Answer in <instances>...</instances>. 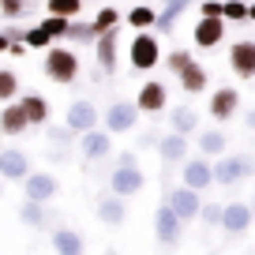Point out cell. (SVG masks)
Here are the masks:
<instances>
[{
  "label": "cell",
  "instance_id": "cell-1",
  "mask_svg": "<svg viewBox=\"0 0 255 255\" xmlns=\"http://www.w3.org/2000/svg\"><path fill=\"white\" fill-rule=\"evenodd\" d=\"M41 72H45V79L56 83V87H72V83L79 79V72H83L79 53H75L72 45H49L45 60H41Z\"/></svg>",
  "mask_w": 255,
  "mask_h": 255
},
{
  "label": "cell",
  "instance_id": "cell-2",
  "mask_svg": "<svg viewBox=\"0 0 255 255\" xmlns=\"http://www.w3.org/2000/svg\"><path fill=\"white\" fill-rule=\"evenodd\" d=\"M128 64L135 72H150L161 64V45H158V34L150 30H135L131 41H128Z\"/></svg>",
  "mask_w": 255,
  "mask_h": 255
},
{
  "label": "cell",
  "instance_id": "cell-3",
  "mask_svg": "<svg viewBox=\"0 0 255 255\" xmlns=\"http://www.w3.org/2000/svg\"><path fill=\"white\" fill-rule=\"evenodd\" d=\"M252 173H255V161L244 154H222L214 161V184H222V188H233V184L248 180Z\"/></svg>",
  "mask_w": 255,
  "mask_h": 255
},
{
  "label": "cell",
  "instance_id": "cell-4",
  "mask_svg": "<svg viewBox=\"0 0 255 255\" xmlns=\"http://www.w3.org/2000/svg\"><path fill=\"white\" fill-rule=\"evenodd\" d=\"M135 124H139V105H135V102H128V98H117V102H109V109H105V120H102V128L109 131V135H128Z\"/></svg>",
  "mask_w": 255,
  "mask_h": 255
},
{
  "label": "cell",
  "instance_id": "cell-5",
  "mask_svg": "<svg viewBox=\"0 0 255 255\" xmlns=\"http://www.w3.org/2000/svg\"><path fill=\"white\" fill-rule=\"evenodd\" d=\"M154 237H158V244L165 248V252H173V248L180 244V237H184V222L173 214L169 203H161V207L154 210Z\"/></svg>",
  "mask_w": 255,
  "mask_h": 255
},
{
  "label": "cell",
  "instance_id": "cell-6",
  "mask_svg": "<svg viewBox=\"0 0 255 255\" xmlns=\"http://www.w3.org/2000/svg\"><path fill=\"white\" fill-rule=\"evenodd\" d=\"M64 124L72 128L75 135H83V131H94V128H102V113H98L94 102H87V98H75V102L68 105V113H64Z\"/></svg>",
  "mask_w": 255,
  "mask_h": 255
},
{
  "label": "cell",
  "instance_id": "cell-7",
  "mask_svg": "<svg viewBox=\"0 0 255 255\" xmlns=\"http://www.w3.org/2000/svg\"><path fill=\"white\" fill-rule=\"evenodd\" d=\"M131 102L139 105V113H146V117H158V113H165V105H169V90H165V83L146 79L143 87L135 90V98H131Z\"/></svg>",
  "mask_w": 255,
  "mask_h": 255
},
{
  "label": "cell",
  "instance_id": "cell-8",
  "mask_svg": "<svg viewBox=\"0 0 255 255\" xmlns=\"http://www.w3.org/2000/svg\"><path fill=\"white\" fill-rule=\"evenodd\" d=\"M229 68H233V75L244 79V83L255 79V41L252 38H240V41L229 45Z\"/></svg>",
  "mask_w": 255,
  "mask_h": 255
},
{
  "label": "cell",
  "instance_id": "cell-9",
  "mask_svg": "<svg viewBox=\"0 0 255 255\" xmlns=\"http://www.w3.org/2000/svg\"><path fill=\"white\" fill-rule=\"evenodd\" d=\"M207 113L218 120V124L233 120L240 113V90L237 87H218L214 94H210V102H207Z\"/></svg>",
  "mask_w": 255,
  "mask_h": 255
},
{
  "label": "cell",
  "instance_id": "cell-10",
  "mask_svg": "<svg viewBox=\"0 0 255 255\" xmlns=\"http://www.w3.org/2000/svg\"><path fill=\"white\" fill-rule=\"evenodd\" d=\"M56 191H60V180L53 173H30L23 180V199H30V203H53Z\"/></svg>",
  "mask_w": 255,
  "mask_h": 255
},
{
  "label": "cell",
  "instance_id": "cell-11",
  "mask_svg": "<svg viewBox=\"0 0 255 255\" xmlns=\"http://www.w3.org/2000/svg\"><path fill=\"white\" fill-rule=\"evenodd\" d=\"M184 188H191V191H203V188H214V161L210 158H188L184 161Z\"/></svg>",
  "mask_w": 255,
  "mask_h": 255
},
{
  "label": "cell",
  "instance_id": "cell-12",
  "mask_svg": "<svg viewBox=\"0 0 255 255\" xmlns=\"http://www.w3.org/2000/svg\"><path fill=\"white\" fill-rule=\"evenodd\" d=\"M109 188H113V195H120V199H128V195H139V191L146 188V173L139 165H131V169H113V176H109Z\"/></svg>",
  "mask_w": 255,
  "mask_h": 255
},
{
  "label": "cell",
  "instance_id": "cell-13",
  "mask_svg": "<svg viewBox=\"0 0 255 255\" xmlns=\"http://www.w3.org/2000/svg\"><path fill=\"white\" fill-rule=\"evenodd\" d=\"M165 203L173 207V214L180 218V222H191V218H199V210H203V199H199V191H191V188H173V191H165Z\"/></svg>",
  "mask_w": 255,
  "mask_h": 255
},
{
  "label": "cell",
  "instance_id": "cell-14",
  "mask_svg": "<svg viewBox=\"0 0 255 255\" xmlns=\"http://www.w3.org/2000/svg\"><path fill=\"white\" fill-rule=\"evenodd\" d=\"M94 56H98V68H102L105 75H113V72H117V64H120V34H117V30L98 34Z\"/></svg>",
  "mask_w": 255,
  "mask_h": 255
},
{
  "label": "cell",
  "instance_id": "cell-15",
  "mask_svg": "<svg viewBox=\"0 0 255 255\" xmlns=\"http://www.w3.org/2000/svg\"><path fill=\"white\" fill-rule=\"evenodd\" d=\"M79 154L87 161H102L113 154V135L105 131V128H94V131H83L79 135Z\"/></svg>",
  "mask_w": 255,
  "mask_h": 255
},
{
  "label": "cell",
  "instance_id": "cell-16",
  "mask_svg": "<svg viewBox=\"0 0 255 255\" xmlns=\"http://www.w3.org/2000/svg\"><path fill=\"white\" fill-rule=\"evenodd\" d=\"M26 176H30V158H26L23 150H15V146L0 150V180H19L23 184Z\"/></svg>",
  "mask_w": 255,
  "mask_h": 255
},
{
  "label": "cell",
  "instance_id": "cell-17",
  "mask_svg": "<svg viewBox=\"0 0 255 255\" xmlns=\"http://www.w3.org/2000/svg\"><path fill=\"white\" fill-rule=\"evenodd\" d=\"M225 38V19H199L191 26V41L195 49H218Z\"/></svg>",
  "mask_w": 255,
  "mask_h": 255
},
{
  "label": "cell",
  "instance_id": "cell-18",
  "mask_svg": "<svg viewBox=\"0 0 255 255\" xmlns=\"http://www.w3.org/2000/svg\"><path fill=\"white\" fill-rule=\"evenodd\" d=\"M158 158H161V165H184L188 161V135H176V131L161 135L158 139Z\"/></svg>",
  "mask_w": 255,
  "mask_h": 255
},
{
  "label": "cell",
  "instance_id": "cell-19",
  "mask_svg": "<svg viewBox=\"0 0 255 255\" xmlns=\"http://www.w3.org/2000/svg\"><path fill=\"white\" fill-rule=\"evenodd\" d=\"M222 229L229 233V237L248 233L252 229V207H248V203H229V207L222 210Z\"/></svg>",
  "mask_w": 255,
  "mask_h": 255
},
{
  "label": "cell",
  "instance_id": "cell-20",
  "mask_svg": "<svg viewBox=\"0 0 255 255\" xmlns=\"http://www.w3.org/2000/svg\"><path fill=\"white\" fill-rule=\"evenodd\" d=\"M53 252L56 255H87V240H83L79 229L60 225V229H53Z\"/></svg>",
  "mask_w": 255,
  "mask_h": 255
},
{
  "label": "cell",
  "instance_id": "cell-21",
  "mask_svg": "<svg viewBox=\"0 0 255 255\" xmlns=\"http://www.w3.org/2000/svg\"><path fill=\"white\" fill-rule=\"evenodd\" d=\"M26 128H30V120H26V113H23V105H19V98H15V102H8L4 109H0V131H4L8 139L23 135Z\"/></svg>",
  "mask_w": 255,
  "mask_h": 255
},
{
  "label": "cell",
  "instance_id": "cell-22",
  "mask_svg": "<svg viewBox=\"0 0 255 255\" xmlns=\"http://www.w3.org/2000/svg\"><path fill=\"white\" fill-rule=\"evenodd\" d=\"M176 83H180V90H184V94H203V90L210 87V75H207V68H203L199 60H191L188 68H184V72L176 75Z\"/></svg>",
  "mask_w": 255,
  "mask_h": 255
},
{
  "label": "cell",
  "instance_id": "cell-23",
  "mask_svg": "<svg viewBox=\"0 0 255 255\" xmlns=\"http://www.w3.org/2000/svg\"><path fill=\"white\" fill-rule=\"evenodd\" d=\"M169 131H176V135H195V131H199V113L191 109V105H173V113H169Z\"/></svg>",
  "mask_w": 255,
  "mask_h": 255
},
{
  "label": "cell",
  "instance_id": "cell-24",
  "mask_svg": "<svg viewBox=\"0 0 255 255\" xmlns=\"http://www.w3.org/2000/svg\"><path fill=\"white\" fill-rule=\"evenodd\" d=\"M19 105H23L30 128H34V124H45V120H49V102H45V94H38V90H23V94H19Z\"/></svg>",
  "mask_w": 255,
  "mask_h": 255
},
{
  "label": "cell",
  "instance_id": "cell-25",
  "mask_svg": "<svg viewBox=\"0 0 255 255\" xmlns=\"http://www.w3.org/2000/svg\"><path fill=\"white\" fill-rule=\"evenodd\" d=\"M191 8V0H165V8L158 11V23H154V30L158 34H173V26L180 23V15Z\"/></svg>",
  "mask_w": 255,
  "mask_h": 255
},
{
  "label": "cell",
  "instance_id": "cell-26",
  "mask_svg": "<svg viewBox=\"0 0 255 255\" xmlns=\"http://www.w3.org/2000/svg\"><path fill=\"white\" fill-rule=\"evenodd\" d=\"M124 218H128V207H124L120 195H105L98 203V222L102 225H124Z\"/></svg>",
  "mask_w": 255,
  "mask_h": 255
},
{
  "label": "cell",
  "instance_id": "cell-27",
  "mask_svg": "<svg viewBox=\"0 0 255 255\" xmlns=\"http://www.w3.org/2000/svg\"><path fill=\"white\" fill-rule=\"evenodd\" d=\"M225 146H229V139H225L222 128H207V131H199V154H203V158H222Z\"/></svg>",
  "mask_w": 255,
  "mask_h": 255
},
{
  "label": "cell",
  "instance_id": "cell-28",
  "mask_svg": "<svg viewBox=\"0 0 255 255\" xmlns=\"http://www.w3.org/2000/svg\"><path fill=\"white\" fill-rule=\"evenodd\" d=\"M19 222L30 225V229H45V225H49V210H45V203H30V199H23V207H19Z\"/></svg>",
  "mask_w": 255,
  "mask_h": 255
},
{
  "label": "cell",
  "instance_id": "cell-29",
  "mask_svg": "<svg viewBox=\"0 0 255 255\" xmlns=\"http://www.w3.org/2000/svg\"><path fill=\"white\" fill-rule=\"evenodd\" d=\"M68 41H75V45H94L98 41V30H94V23L90 19H72L68 23Z\"/></svg>",
  "mask_w": 255,
  "mask_h": 255
},
{
  "label": "cell",
  "instance_id": "cell-30",
  "mask_svg": "<svg viewBox=\"0 0 255 255\" xmlns=\"http://www.w3.org/2000/svg\"><path fill=\"white\" fill-rule=\"evenodd\" d=\"M154 23H158V11H154L150 4H135V8L128 11V26H131V30H150Z\"/></svg>",
  "mask_w": 255,
  "mask_h": 255
},
{
  "label": "cell",
  "instance_id": "cell-31",
  "mask_svg": "<svg viewBox=\"0 0 255 255\" xmlns=\"http://www.w3.org/2000/svg\"><path fill=\"white\" fill-rule=\"evenodd\" d=\"M19 94H23V90H19V75H15V68H0V105L15 102Z\"/></svg>",
  "mask_w": 255,
  "mask_h": 255
},
{
  "label": "cell",
  "instance_id": "cell-32",
  "mask_svg": "<svg viewBox=\"0 0 255 255\" xmlns=\"http://www.w3.org/2000/svg\"><path fill=\"white\" fill-rule=\"evenodd\" d=\"M45 11L49 15H60V19H79L83 0H45Z\"/></svg>",
  "mask_w": 255,
  "mask_h": 255
},
{
  "label": "cell",
  "instance_id": "cell-33",
  "mask_svg": "<svg viewBox=\"0 0 255 255\" xmlns=\"http://www.w3.org/2000/svg\"><path fill=\"white\" fill-rule=\"evenodd\" d=\"M90 23H94V30H98V34L117 30V26H120V11L113 8V4H102V8H98V15L90 19Z\"/></svg>",
  "mask_w": 255,
  "mask_h": 255
},
{
  "label": "cell",
  "instance_id": "cell-34",
  "mask_svg": "<svg viewBox=\"0 0 255 255\" xmlns=\"http://www.w3.org/2000/svg\"><path fill=\"white\" fill-rule=\"evenodd\" d=\"M161 60H165V68H169V72H173V75H180L184 68H188V64L195 60V56H191L188 49H169V53L161 56Z\"/></svg>",
  "mask_w": 255,
  "mask_h": 255
},
{
  "label": "cell",
  "instance_id": "cell-35",
  "mask_svg": "<svg viewBox=\"0 0 255 255\" xmlns=\"http://www.w3.org/2000/svg\"><path fill=\"white\" fill-rule=\"evenodd\" d=\"M222 19L225 23H244L248 19V0H222Z\"/></svg>",
  "mask_w": 255,
  "mask_h": 255
},
{
  "label": "cell",
  "instance_id": "cell-36",
  "mask_svg": "<svg viewBox=\"0 0 255 255\" xmlns=\"http://www.w3.org/2000/svg\"><path fill=\"white\" fill-rule=\"evenodd\" d=\"M68 23H72V19H60V15H45V19H41V30H45L49 34V38H53V41H60V38H68Z\"/></svg>",
  "mask_w": 255,
  "mask_h": 255
},
{
  "label": "cell",
  "instance_id": "cell-37",
  "mask_svg": "<svg viewBox=\"0 0 255 255\" xmlns=\"http://www.w3.org/2000/svg\"><path fill=\"white\" fill-rule=\"evenodd\" d=\"M26 11H30V0H0V15L8 19V23H15V19H23Z\"/></svg>",
  "mask_w": 255,
  "mask_h": 255
},
{
  "label": "cell",
  "instance_id": "cell-38",
  "mask_svg": "<svg viewBox=\"0 0 255 255\" xmlns=\"http://www.w3.org/2000/svg\"><path fill=\"white\" fill-rule=\"evenodd\" d=\"M23 45L26 49H49V45H53V38H49L41 26H26V30H23Z\"/></svg>",
  "mask_w": 255,
  "mask_h": 255
},
{
  "label": "cell",
  "instance_id": "cell-39",
  "mask_svg": "<svg viewBox=\"0 0 255 255\" xmlns=\"http://www.w3.org/2000/svg\"><path fill=\"white\" fill-rule=\"evenodd\" d=\"M75 139V131L68 124H56V128H49V143H56V146H68Z\"/></svg>",
  "mask_w": 255,
  "mask_h": 255
},
{
  "label": "cell",
  "instance_id": "cell-40",
  "mask_svg": "<svg viewBox=\"0 0 255 255\" xmlns=\"http://www.w3.org/2000/svg\"><path fill=\"white\" fill-rule=\"evenodd\" d=\"M222 210L225 207H218V203H203V210H199L203 225H222Z\"/></svg>",
  "mask_w": 255,
  "mask_h": 255
},
{
  "label": "cell",
  "instance_id": "cell-41",
  "mask_svg": "<svg viewBox=\"0 0 255 255\" xmlns=\"http://www.w3.org/2000/svg\"><path fill=\"white\" fill-rule=\"evenodd\" d=\"M199 19H222V0H203L199 4Z\"/></svg>",
  "mask_w": 255,
  "mask_h": 255
},
{
  "label": "cell",
  "instance_id": "cell-42",
  "mask_svg": "<svg viewBox=\"0 0 255 255\" xmlns=\"http://www.w3.org/2000/svg\"><path fill=\"white\" fill-rule=\"evenodd\" d=\"M117 165H120V169L139 165V154H135V150H120V154H117Z\"/></svg>",
  "mask_w": 255,
  "mask_h": 255
},
{
  "label": "cell",
  "instance_id": "cell-43",
  "mask_svg": "<svg viewBox=\"0 0 255 255\" xmlns=\"http://www.w3.org/2000/svg\"><path fill=\"white\" fill-rule=\"evenodd\" d=\"M8 53H11V56H26V45H23V41H11Z\"/></svg>",
  "mask_w": 255,
  "mask_h": 255
},
{
  "label": "cell",
  "instance_id": "cell-44",
  "mask_svg": "<svg viewBox=\"0 0 255 255\" xmlns=\"http://www.w3.org/2000/svg\"><path fill=\"white\" fill-rule=\"evenodd\" d=\"M8 45H11V38H8L4 30H0V53H8Z\"/></svg>",
  "mask_w": 255,
  "mask_h": 255
},
{
  "label": "cell",
  "instance_id": "cell-45",
  "mask_svg": "<svg viewBox=\"0 0 255 255\" xmlns=\"http://www.w3.org/2000/svg\"><path fill=\"white\" fill-rule=\"evenodd\" d=\"M244 120H248V131H255V109H248V117H244Z\"/></svg>",
  "mask_w": 255,
  "mask_h": 255
},
{
  "label": "cell",
  "instance_id": "cell-46",
  "mask_svg": "<svg viewBox=\"0 0 255 255\" xmlns=\"http://www.w3.org/2000/svg\"><path fill=\"white\" fill-rule=\"evenodd\" d=\"M248 19H252V23H255V0H252V4H248Z\"/></svg>",
  "mask_w": 255,
  "mask_h": 255
},
{
  "label": "cell",
  "instance_id": "cell-47",
  "mask_svg": "<svg viewBox=\"0 0 255 255\" xmlns=\"http://www.w3.org/2000/svg\"><path fill=\"white\" fill-rule=\"evenodd\" d=\"M252 207H255V195H252Z\"/></svg>",
  "mask_w": 255,
  "mask_h": 255
},
{
  "label": "cell",
  "instance_id": "cell-48",
  "mask_svg": "<svg viewBox=\"0 0 255 255\" xmlns=\"http://www.w3.org/2000/svg\"><path fill=\"white\" fill-rule=\"evenodd\" d=\"M0 191H4V184H0Z\"/></svg>",
  "mask_w": 255,
  "mask_h": 255
}]
</instances>
